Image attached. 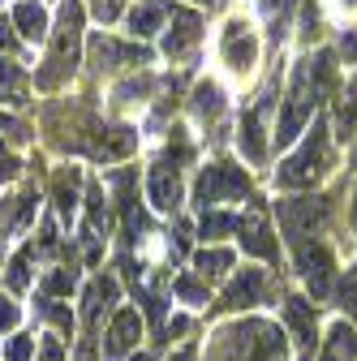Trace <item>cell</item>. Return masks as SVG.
Wrapping results in <instances>:
<instances>
[{
	"label": "cell",
	"mask_w": 357,
	"mask_h": 361,
	"mask_svg": "<svg viewBox=\"0 0 357 361\" xmlns=\"http://www.w3.org/2000/svg\"><path fill=\"white\" fill-rule=\"evenodd\" d=\"M336 78V56L332 52H319V56H305L297 69H293V86H289V104H284V116L276 125V147H289L297 133L310 125V112H315L327 95V86Z\"/></svg>",
	"instance_id": "obj_1"
},
{
	"label": "cell",
	"mask_w": 357,
	"mask_h": 361,
	"mask_svg": "<svg viewBox=\"0 0 357 361\" xmlns=\"http://www.w3.org/2000/svg\"><path fill=\"white\" fill-rule=\"evenodd\" d=\"M82 5L78 0H65L61 5V22L52 30V48H48V61H43V69L35 73V86L39 90H56L61 82L73 78L78 69V56H82Z\"/></svg>",
	"instance_id": "obj_2"
},
{
	"label": "cell",
	"mask_w": 357,
	"mask_h": 361,
	"mask_svg": "<svg viewBox=\"0 0 357 361\" xmlns=\"http://www.w3.org/2000/svg\"><path fill=\"white\" fill-rule=\"evenodd\" d=\"M332 168V142H327V125H315L310 138L301 142L297 155H289L276 172V180L284 190H301V185H315V180Z\"/></svg>",
	"instance_id": "obj_3"
},
{
	"label": "cell",
	"mask_w": 357,
	"mask_h": 361,
	"mask_svg": "<svg viewBox=\"0 0 357 361\" xmlns=\"http://www.w3.org/2000/svg\"><path fill=\"white\" fill-rule=\"evenodd\" d=\"M250 194V176L233 164H207L198 185H194V202L207 211L215 202H233V198H246Z\"/></svg>",
	"instance_id": "obj_4"
},
{
	"label": "cell",
	"mask_w": 357,
	"mask_h": 361,
	"mask_svg": "<svg viewBox=\"0 0 357 361\" xmlns=\"http://www.w3.org/2000/svg\"><path fill=\"white\" fill-rule=\"evenodd\" d=\"M272 104H276V86H267L262 95H258V104L241 116L237 142H241V151H246L250 164H262L267 159V112H272Z\"/></svg>",
	"instance_id": "obj_5"
},
{
	"label": "cell",
	"mask_w": 357,
	"mask_h": 361,
	"mask_svg": "<svg viewBox=\"0 0 357 361\" xmlns=\"http://www.w3.org/2000/svg\"><path fill=\"white\" fill-rule=\"evenodd\" d=\"M219 56H224V65H229L233 73H250V69H254V61H258V39H254V30H250L246 18H233V22L224 26Z\"/></svg>",
	"instance_id": "obj_6"
},
{
	"label": "cell",
	"mask_w": 357,
	"mask_h": 361,
	"mask_svg": "<svg viewBox=\"0 0 357 361\" xmlns=\"http://www.w3.org/2000/svg\"><path fill=\"white\" fill-rule=\"evenodd\" d=\"M198 39H202L198 13H190V9H172V30H168V39H164V52H168V56H190V52L198 48Z\"/></svg>",
	"instance_id": "obj_7"
},
{
	"label": "cell",
	"mask_w": 357,
	"mask_h": 361,
	"mask_svg": "<svg viewBox=\"0 0 357 361\" xmlns=\"http://www.w3.org/2000/svg\"><path fill=\"white\" fill-rule=\"evenodd\" d=\"M237 233H241V250H250L254 258H276V237H272V224H267L262 207L237 224Z\"/></svg>",
	"instance_id": "obj_8"
},
{
	"label": "cell",
	"mask_w": 357,
	"mask_h": 361,
	"mask_svg": "<svg viewBox=\"0 0 357 361\" xmlns=\"http://www.w3.org/2000/svg\"><path fill=\"white\" fill-rule=\"evenodd\" d=\"M147 198L159 211H176V207H181V176H176L172 164H155L151 168V176H147Z\"/></svg>",
	"instance_id": "obj_9"
},
{
	"label": "cell",
	"mask_w": 357,
	"mask_h": 361,
	"mask_svg": "<svg viewBox=\"0 0 357 361\" xmlns=\"http://www.w3.org/2000/svg\"><path fill=\"white\" fill-rule=\"evenodd\" d=\"M138 336H143V319H138V310H116V319H112V327H108V361H121L133 344H138Z\"/></svg>",
	"instance_id": "obj_10"
},
{
	"label": "cell",
	"mask_w": 357,
	"mask_h": 361,
	"mask_svg": "<svg viewBox=\"0 0 357 361\" xmlns=\"http://www.w3.org/2000/svg\"><path fill=\"white\" fill-rule=\"evenodd\" d=\"M91 56H95V69H116V65H147L151 52L147 48H121L116 39L108 35H95L91 39Z\"/></svg>",
	"instance_id": "obj_11"
},
{
	"label": "cell",
	"mask_w": 357,
	"mask_h": 361,
	"mask_svg": "<svg viewBox=\"0 0 357 361\" xmlns=\"http://www.w3.org/2000/svg\"><path fill=\"white\" fill-rule=\"evenodd\" d=\"M267 297V276L262 271H241V276L229 284L224 301H219V310H241V305H262Z\"/></svg>",
	"instance_id": "obj_12"
},
{
	"label": "cell",
	"mask_w": 357,
	"mask_h": 361,
	"mask_svg": "<svg viewBox=\"0 0 357 361\" xmlns=\"http://www.w3.org/2000/svg\"><path fill=\"white\" fill-rule=\"evenodd\" d=\"M9 22L18 26V35H22L26 43H43V39H48V9L35 5V0H22Z\"/></svg>",
	"instance_id": "obj_13"
},
{
	"label": "cell",
	"mask_w": 357,
	"mask_h": 361,
	"mask_svg": "<svg viewBox=\"0 0 357 361\" xmlns=\"http://www.w3.org/2000/svg\"><path fill=\"white\" fill-rule=\"evenodd\" d=\"M284 314H289V327L297 331V344H301V357L315 353V314H310V305L301 297H289L284 301Z\"/></svg>",
	"instance_id": "obj_14"
},
{
	"label": "cell",
	"mask_w": 357,
	"mask_h": 361,
	"mask_svg": "<svg viewBox=\"0 0 357 361\" xmlns=\"http://www.w3.org/2000/svg\"><path fill=\"white\" fill-rule=\"evenodd\" d=\"M133 129H99V138L91 142V155L95 159H104V164H112V159H125L129 151H133Z\"/></svg>",
	"instance_id": "obj_15"
},
{
	"label": "cell",
	"mask_w": 357,
	"mask_h": 361,
	"mask_svg": "<svg viewBox=\"0 0 357 361\" xmlns=\"http://www.w3.org/2000/svg\"><path fill=\"white\" fill-rule=\"evenodd\" d=\"M357 357V336L344 327V323H336L332 331H327V344H323V361H353Z\"/></svg>",
	"instance_id": "obj_16"
},
{
	"label": "cell",
	"mask_w": 357,
	"mask_h": 361,
	"mask_svg": "<svg viewBox=\"0 0 357 361\" xmlns=\"http://www.w3.org/2000/svg\"><path fill=\"white\" fill-rule=\"evenodd\" d=\"M164 18H168V9H164V5H155V0H151V5H138V9L129 13V30L138 35V39H151V35H155V30L164 26Z\"/></svg>",
	"instance_id": "obj_17"
},
{
	"label": "cell",
	"mask_w": 357,
	"mask_h": 361,
	"mask_svg": "<svg viewBox=\"0 0 357 361\" xmlns=\"http://www.w3.org/2000/svg\"><path fill=\"white\" fill-rule=\"evenodd\" d=\"M219 112H224V95H219V86L215 82H198V90H194V116L198 121H215Z\"/></svg>",
	"instance_id": "obj_18"
},
{
	"label": "cell",
	"mask_w": 357,
	"mask_h": 361,
	"mask_svg": "<svg viewBox=\"0 0 357 361\" xmlns=\"http://www.w3.org/2000/svg\"><path fill=\"white\" fill-rule=\"evenodd\" d=\"M56 207H61V215H73V207H78V168L56 172Z\"/></svg>",
	"instance_id": "obj_19"
},
{
	"label": "cell",
	"mask_w": 357,
	"mask_h": 361,
	"mask_svg": "<svg viewBox=\"0 0 357 361\" xmlns=\"http://www.w3.org/2000/svg\"><path fill=\"white\" fill-rule=\"evenodd\" d=\"M336 129H340V138H349V133L357 129V78L344 86V99L336 108Z\"/></svg>",
	"instance_id": "obj_20"
},
{
	"label": "cell",
	"mask_w": 357,
	"mask_h": 361,
	"mask_svg": "<svg viewBox=\"0 0 357 361\" xmlns=\"http://www.w3.org/2000/svg\"><path fill=\"white\" fill-rule=\"evenodd\" d=\"M22 95H26V82H22V73H18V65H13V61H0V99L22 104Z\"/></svg>",
	"instance_id": "obj_21"
},
{
	"label": "cell",
	"mask_w": 357,
	"mask_h": 361,
	"mask_svg": "<svg viewBox=\"0 0 357 361\" xmlns=\"http://www.w3.org/2000/svg\"><path fill=\"white\" fill-rule=\"evenodd\" d=\"M194 267L202 271V276H224V271L233 267V254H229V250H198Z\"/></svg>",
	"instance_id": "obj_22"
},
{
	"label": "cell",
	"mask_w": 357,
	"mask_h": 361,
	"mask_svg": "<svg viewBox=\"0 0 357 361\" xmlns=\"http://www.w3.org/2000/svg\"><path fill=\"white\" fill-rule=\"evenodd\" d=\"M237 215H229V211H211V215H202V237H224V233H237Z\"/></svg>",
	"instance_id": "obj_23"
},
{
	"label": "cell",
	"mask_w": 357,
	"mask_h": 361,
	"mask_svg": "<svg viewBox=\"0 0 357 361\" xmlns=\"http://www.w3.org/2000/svg\"><path fill=\"white\" fill-rule=\"evenodd\" d=\"M26 284H30V250H22V254L9 262V288H13V293H22Z\"/></svg>",
	"instance_id": "obj_24"
},
{
	"label": "cell",
	"mask_w": 357,
	"mask_h": 361,
	"mask_svg": "<svg viewBox=\"0 0 357 361\" xmlns=\"http://www.w3.org/2000/svg\"><path fill=\"white\" fill-rule=\"evenodd\" d=\"M73 284H78L73 271H56V276L43 280V297H65V293H73Z\"/></svg>",
	"instance_id": "obj_25"
},
{
	"label": "cell",
	"mask_w": 357,
	"mask_h": 361,
	"mask_svg": "<svg viewBox=\"0 0 357 361\" xmlns=\"http://www.w3.org/2000/svg\"><path fill=\"white\" fill-rule=\"evenodd\" d=\"M336 297H340V305H344L349 314H357V267L344 271V280H340V293H336Z\"/></svg>",
	"instance_id": "obj_26"
},
{
	"label": "cell",
	"mask_w": 357,
	"mask_h": 361,
	"mask_svg": "<svg viewBox=\"0 0 357 361\" xmlns=\"http://www.w3.org/2000/svg\"><path fill=\"white\" fill-rule=\"evenodd\" d=\"M30 138V129L13 116H0V142H26Z\"/></svg>",
	"instance_id": "obj_27"
},
{
	"label": "cell",
	"mask_w": 357,
	"mask_h": 361,
	"mask_svg": "<svg viewBox=\"0 0 357 361\" xmlns=\"http://www.w3.org/2000/svg\"><path fill=\"white\" fill-rule=\"evenodd\" d=\"M172 288H176V297H181V301H194V305H202V301H207V288H202V284H194V280H176Z\"/></svg>",
	"instance_id": "obj_28"
},
{
	"label": "cell",
	"mask_w": 357,
	"mask_h": 361,
	"mask_svg": "<svg viewBox=\"0 0 357 361\" xmlns=\"http://www.w3.org/2000/svg\"><path fill=\"white\" fill-rule=\"evenodd\" d=\"M30 336H13L9 340V348H5V361H30Z\"/></svg>",
	"instance_id": "obj_29"
},
{
	"label": "cell",
	"mask_w": 357,
	"mask_h": 361,
	"mask_svg": "<svg viewBox=\"0 0 357 361\" xmlns=\"http://www.w3.org/2000/svg\"><path fill=\"white\" fill-rule=\"evenodd\" d=\"M18 319H22V310H18L13 301L0 297V331H13V327H18Z\"/></svg>",
	"instance_id": "obj_30"
},
{
	"label": "cell",
	"mask_w": 357,
	"mask_h": 361,
	"mask_svg": "<svg viewBox=\"0 0 357 361\" xmlns=\"http://www.w3.org/2000/svg\"><path fill=\"white\" fill-rule=\"evenodd\" d=\"M91 9H95V18H99V22H116L121 0H91Z\"/></svg>",
	"instance_id": "obj_31"
},
{
	"label": "cell",
	"mask_w": 357,
	"mask_h": 361,
	"mask_svg": "<svg viewBox=\"0 0 357 361\" xmlns=\"http://www.w3.org/2000/svg\"><path fill=\"white\" fill-rule=\"evenodd\" d=\"M39 361H65V344L56 336H48V340H43V348H39Z\"/></svg>",
	"instance_id": "obj_32"
},
{
	"label": "cell",
	"mask_w": 357,
	"mask_h": 361,
	"mask_svg": "<svg viewBox=\"0 0 357 361\" xmlns=\"http://www.w3.org/2000/svg\"><path fill=\"white\" fill-rule=\"evenodd\" d=\"M0 52H18V35L9 18H0Z\"/></svg>",
	"instance_id": "obj_33"
},
{
	"label": "cell",
	"mask_w": 357,
	"mask_h": 361,
	"mask_svg": "<svg viewBox=\"0 0 357 361\" xmlns=\"http://www.w3.org/2000/svg\"><path fill=\"white\" fill-rule=\"evenodd\" d=\"M340 56H344V61H357V30H344V39H340Z\"/></svg>",
	"instance_id": "obj_34"
},
{
	"label": "cell",
	"mask_w": 357,
	"mask_h": 361,
	"mask_svg": "<svg viewBox=\"0 0 357 361\" xmlns=\"http://www.w3.org/2000/svg\"><path fill=\"white\" fill-rule=\"evenodd\" d=\"M13 176H18V159L0 151V180H13Z\"/></svg>",
	"instance_id": "obj_35"
},
{
	"label": "cell",
	"mask_w": 357,
	"mask_h": 361,
	"mask_svg": "<svg viewBox=\"0 0 357 361\" xmlns=\"http://www.w3.org/2000/svg\"><path fill=\"white\" fill-rule=\"evenodd\" d=\"M293 5V0H262V9H267V18H280L284 9Z\"/></svg>",
	"instance_id": "obj_36"
},
{
	"label": "cell",
	"mask_w": 357,
	"mask_h": 361,
	"mask_svg": "<svg viewBox=\"0 0 357 361\" xmlns=\"http://www.w3.org/2000/svg\"><path fill=\"white\" fill-rule=\"evenodd\" d=\"M353 233H357V194H353Z\"/></svg>",
	"instance_id": "obj_37"
},
{
	"label": "cell",
	"mask_w": 357,
	"mask_h": 361,
	"mask_svg": "<svg viewBox=\"0 0 357 361\" xmlns=\"http://www.w3.org/2000/svg\"><path fill=\"white\" fill-rule=\"evenodd\" d=\"M340 5H344V9H353V5H357V0H340Z\"/></svg>",
	"instance_id": "obj_38"
},
{
	"label": "cell",
	"mask_w": 357,
	"mask_h": 361,
	"mask_svg": "<svg viewBox=\"0 0 357 361\" xmlns=\"http://www.w3.org/2000/svg\"><path fill=\"white\" fill-rule=\"evenodd\" d=\"M202 5H215V0H202Z\"/></svg>",
	"instance_id": "obj_39"
},
{
	"label": "cell",
	"mask_w": 357,
	"mask_h": 361,
	"mask_svg": "<svg viewBox=\"0 0 357 361\" xmlns=\"http://www.w3.org/2000/svg\"><path fill=\"white\" fill-rule=\"evenodd\" d=\"M138 361H151V357H138Z\"/></svg>",
	"instance_id": "obj_40"
},
{
	"label": "cell",
	"mask_w": 357,
	"mask_h": 361,
	"mask_svg": "<svg viewBox=\"0 0 357 361\" xmlns=\"http://www.w3.org/2000/svg\"><path fill=\"white\" fill-rule=\"evenodd\" d=\"M353 164H357V151H353Z\"/></svg>",
	"instance_id": "obj_41"
}]
</instances>
